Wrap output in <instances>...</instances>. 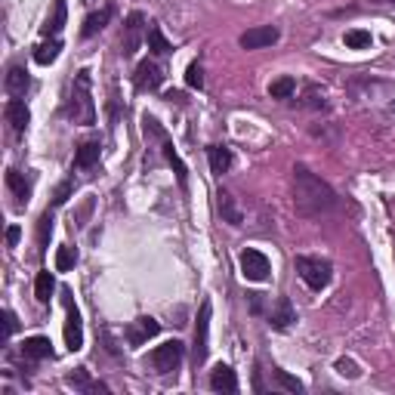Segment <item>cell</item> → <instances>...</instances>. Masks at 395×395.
Returning <instances> with one entry per match:
<instances>
[{
  "mask_svg": "<svg viewBox=\"0 0 395 395\" xmlns=\"http://www.w3.org/2000/svg\"><path fill=\"white\" fill-rule=\"evenodd\" d=\"M142 127H145V136H155V140L161 142V149H164V158H167V161L173 164V173H176V183H179V185H185V179H189V170H185L183 158H179V155H176V149H173V142H170L167 130H164L161 124H158L155 117H149V115H145Z\"/></svg>",
  "mask_w": 395,
  "mask_h": 395,
  "instance_id": "4",
  "label": "cell"
},
{
  "mask_svg": "<svg viewBox=\"0 0 395 395\" xmlns=\"http://www.w3.org/2000/svg\"><path fill=\"white\" fill-rule=\"evenodd\" d=\"M210 389L213 392H238V377L228 364H217L210 373Z\"/></svg>",
  "mask_w": 395,
  "mask_h": 395,
  "instance_id": "15",
  "label": "cell"
},
{
  "mask_svg": "<svg viewBox=\"0 0 395 395\" xmlns=\"http://www.w3.org/2000/svg\"><path fill=\"white\" fill-rule=\"evenodd\" d=\"M65 112L74 124H93L96 121V108H93V99H90V72H78Z\"/></svg>",
  "mask_w": 395,
  "mask_h": 395,
  "instance_id": "2",
  "label": "cell"
},
{
  "mask_svg": "<svg viewBox=\"0 0 395 395\" xmlns=\"http://www.w3.org/2000/svg\"><path fill=\"white\" fill-rule=\"evenodd\" d=\"M19 238H22V228H19V226H10V228H6V244H10V247H16Z\"/></svg>",
  "mask_w": 395,
  "mask_h": 395,
  "instance_id": "37",
  "label": "cell"
},
{
  "mask_svg": "<svg viewBox=\"0 0 395 395\" xmlns=\"http://www.w3.org/2000/svg\"><path fill=\"white\" fill-rule=\"evenodd\" d=\"M339 204V195L324 183L321 176H315L306 164L294 167V210L306 219H318L334 213Z\"/></svg>",
  "mask_w": 395,
  "mask_h": 395,
  "instance_id": "1",
  "label": "cell"
},
{
  "mask_svg": "<svg viewBox=\"0 0 395 395\" xmlns=\"http://www.w3.org/2000/svg\"><path fill=\"white\" fill-rule=\"evenodd\" d=\"M108 19H112V10H99V12H90V16L84 19V28H81V34H84V37H93V34H99L102 28H106L108 25Z\"/></svg>",
  "mask_w": 395,
  "mask_h": 395,
  "instance_id": "24",
  "label": "cell"
},
{
  "mask_svg": "<svg viewBox=\"0 0 395 395\" xmlns=\"http://www.w3.org/2000/svg\"><path fill=\"white\" fill-rule=\"evenodd\" d=\"M99 151H102V145L96 142V140H87V142H81L78 155H74V167H81V170L93 167V164L99 161Z\"/></svg>",
  "mask_w": 395,
  "mask_h": 395,
  "instance_id": "18",
  "label": "cell"
},
{
  "mask_svg": "<svg viewBox=\"0 0 395 395\" xmlns=\"http://www.w3.org/2000/svg\"><path fill=\"white\" fill-rule=\"evenodd\" d=\"M296 275L309 290H324L334 278V266L321 256H296Z\"/></svg>",
  "mask_w": 395,
  "mask_h": 395,
  "instance_id": "3",
  "label": "cell"
},
{
  "mask_svg": "<svg viewBox=\"0 0 395 395\" xmlns=\"http://www.w3.org/2000/svg\"><path fill=\"white\" fill-rule=\"evenodd\" d=\"M65 19H68L65 0H56V6H53V16L47 19V25H44V34H47V37H56V34L65 28Z\"/></svg>",
  "mask_w": 395,
  "mask_h": 395,
  "instance_id": "21",
  "label": "cell"
},
{
  "mask_svg": "<svg viewBox=\"0 0 395 395\" xmlns=\"http://www.w3.org/2000/svg\"><path fill=\"white\" fill-rule=\"evenodd\" d=\"M278 28L275 25H256V28L251 31H244L238 37V44L244 47V50H266V47H272V44H278Z\"/></svg>",
  "mask_w": 395,
  "mask_h": 395,
  "instance_id": "9",
  "label": "cell"
},
{
  "mask_svg": "<svg viewBox=\"0 0 395 395\" xmlns=\"http://www.w3.org/2000/svg\"><path fill=\"white\" fill-rule=\"evenodd\" d=\"M68 386H74L78 392H108V386L93 383V380H90L87 367H78L74 373H68Z\"/></svg>",
  "mask_w": 395,
  "mask_h": 395,
  "instance_id": "20",
  "label": "cell"
},
{
  "mask_svg": "<svg viewBox=\"0 0 395 395\" xmlns=\"http://www.w3.org/2000/svg\"><path fill=\"white\" fill-rule=\"evenodd\" d=\"M50 235H53V213L47 210L44 217H40V226H37V241H40V247L50 244Z\"/></svg>",
  "mask_w": 395,
  "mask_h": 395,
  "instance_id": "31",
  "label": "cell"
},
{
  "mask_svg": "<svg viewBox=\"0 0 395 395\" xmlns=\"http://www.w3.org/2000/svg\"><path fill=\"white\" fill-rule=\"evenodd\" d=\"M158 330H161V324H158L155 318L142 315L127 328V343L130 346H142V343H149L151 337H158Z\"/></svg>",
  "mask_w": 395,
  "mask_h": 395,
  "instance_id": "12",
  "label": "cell"
},
{
  "mask_svg": "<svg viewBox=\"0 0 395 395\" xmlns=\"http://www.w3.org/2000/svg\"><path fill=\"white\" fill-rule=\"evenodd\" d=\"M343 44L349 47V50H367V47H371V31H362V28L346 31Z\"/></svg>",
  "mask_w": 395,
  "mask_h": 395,
  "instance_id": "29",
  "label": "cell"
},
{
  "mask_svg": "<svg viewBox=\"0 0 395 395\" xmlns=\"http://www.w3.org/2000/svg\"><path fill=\"white\" fill-rule=\"evenodd\" d=\"M207 158H210V170L217 173V176H223L232 167V151L226 149V145H210L207 149Z\"/></svg>",
  "mask_w": 395,
  "mask_h": 395,
  "instance_id": "19",
  "label": "cell"
},
{
  "mask_svg": "<svg viewBox=\"0 0 395 395\" xmlns=\"http://www.w3.org/2000/svg\"><path fill=\"white\" fill-rule=\"evenodd\" d=\"M275 380H278L281 389H287V392H303V383H300L296 377H290L287 371H275Z\"/></svg>",
  "mask_w": 395,
  "mask_h": 395,
  "instance_id": "32",
  "label": "cell"
},
{
  "mask_svg": "<svg viewBox=\"0 0 395 395\" xmlns=\"http://www.w3.org/2000/svg\"><path fill=\"white\" fill-rule=\"evenodd\" d=\"M59 50H62V40L53 37L50 44H40V47H37L34 59H37V65H53V62L59 59Z\"/></svg>",
  "mask_w": 395,
  "mask_h": 395,
  "instance_id": "27",
  "label": "cell"
},
{
  "mask_svg": "<svg viewBox=\"0 0 395 395\" xmlns=\"http://www.w3.org/2000/svg\"><path fill=\"white\" fill-rule=\"evenodd\" d=\"M3 87H6V93L10 96H25L28 93V87H31V78H28V72H25L22 65H10V72H6V78H3Z\"/></svg>",
  "mask_w": 395,
  "mask_h": 395,
  "instance_id": "14",
  "label": "cell"
},
{
  "mask_svg": "<svg viewBox=\"0 0 395 395\" xmlns=\"http://www.w3.org/2000/svg\"><path fill=\"white\" fill-rule=\"evenodd\" d=\"M217 207H219V213H223V219L228 226H241V210L235 207V198L228 195V192H219L217 195Z\"/></svg>",
  "mask_w": 395,
  "mask_h": 395,
  "instance_id": "23",
  "label": "cell"
},
{
  "mask_svg": "<svg viewBox=\"0 0 395 395\" xmlns=\"http://www.w3.org/2000/svg\"><path fill=\"white\" fill-rule=\"evenodd\" d=\"M294 321H296V312H294V306H290L287 296H281V300L275 303V309L269 312V324H272L275 330H287Z\"/></svg>",
  "mask_w": 395,
  "mask_h": 395,
  "instance_id": "16",
  "label": "cell"
},
{
  "mask_svg": "<svg viewBox=\"0 0 395 395\" xmlns=\"http://www.w3.org/2000/svg\"><path fill=\"white\" fill-rule=\"evenodd\" d=\"M74 262H78V251H74V247H59L56 251V272H68V269H74Z\"/></svg>",
  "mask_w": 395,
  "mask_h": 395,
  "instance_id": "30",
  "label": "cell"
},
{
  "mask_svg": "<svg viewBox=\"0 0 395 395\" xmlns=\"http://www.w3.org/2000/svg\"><path fill=\"white\" fill-rule=\"evenodd\" d=\"M241 275H244L247 281H266L269 278V260H266V253H260V251H244L241 253Z\"/></svg>",
  "mask_w": 395,
  "mask_h": 395,
  "instance_id": "10",
  "label": "cell"
},
{
  "mask_svg": "<svg viewBox=\"0 0 395 395\" xmlns=\"http://www.w3.org/2000/svg\"><path fill=\"white\" fill-rule=\"evenodd\" d=\"M210 315H213V306H210V300H204L198 312V324H195V349H192L195 367L207 362V349H210Z\"/></svg>",
  "mask_w": 395,
  "mask_h": 395,
  "instance_id": "5",
  "label": "cell"
},
{
  "mask_svg": "<svg viewBox=\"0 0 395 395\" xmlns=\"http://www.w3.org/2000/svg\"><path fill=\"white\" fill-rule=\"evenodd\" d=\"M72 192H74V185L72 183H62L59 189H56V195H53V207H62L68 198H72Z\"/></svg>",
  "mask_w": 395,
  "mask_h": 395,
  "instance_id": "35",
  "label": "cell"
},
{
  "mask_svg": "<svg viewBox=\"0 0 395 395\" xmlns=\"http://www.w3.org/2000/svg\"><path fill=\"white\" fill-rule=\"evenodd\" d=\"M185 84H189L192 90H201V87H204V72H201L198 62H192V65H189V72H185Z\"/></svg>",
  "mask_w": 395,
  "mask_h": 395,
  "instance_id": "33",
  "label": "cell"
},
{
  "mask_svg": "<svg viewBox=\"0 0 395 395\" xmlns=\"http://www.w3.org/2000/svg\"><path fill=\"white\" fill-rule=\"evenodd\" d=\"M3 115H6V124H10L16 133H25V127H28V121H31V112H28V106H25L22 99H16V96H12V99L6 102Z\"/></svg>",
  "mask_w": 395,
  "mask_h": 395,
  "instance_id": "13",
  "label": "cell"
},
{
  "mask_svg": "<svg viewBox=\"0 0 395 395\" xmlns=\"http://www.w3.org/2000/svg\"><path fill=\"white\" fill-rule=\"evenodd\" d=\"M53 290H56V278H53L50 269H44V272H37V278H34V296H37L40 303H50Z\"/></svg>",
  "mask_w": 395,
  "mask_h": 395,
  "instance_id": "22",
  "label": "cell"
},
{
  "mask_svg": "<svg viewBox=\"0 0 395 395\" xmlns=\"http://www.w3.org/2000/svg\"><path fill=\"white\" fill-rule=\"evenodd\" d=\"M183 355H185V346L179 339H167L164 346H158L151 352V364H155L158 373H173L179 364H183Z\"/></svg>",
  "mask_w": 395,
  "mask_h": 395,
  "instance_id": "7",
  "label": "cell"
},
{
  "mask_svg": "<svg viewBox=\"0 0 395 395\" xmlns=\"http://www.w3.org/2000/svg\"><path fill=\"white\" fill-rule=\"evenodd\" d=\"M337 371L343 373V377H352V380L358 377V367H355V362H349V358H339V362H337Z\"/></svg>",
  "mask_w": 395,
  "mask_h": 395,
  "instance_id": "36",
  "label": "cell"
},
{
  "mask_svg": "<svg viewBox=\"0 0 395 395\" xmlns=\"http://www.w3.org/2000/svg\"><path fill=\"white\" fill-rule=\"evenodd\" d=\"M62 303H65V346L72 352H78L84 346V324H81V312L72 300V290H62Z\"/></svg>",
  "mask_w": 395,
  "mask_h": 395,
  "instance_id": "6",
  "label": "cell"
},
{
  "mask_svg": "<svg viewBox=\"0 0 395 395\" xmlns=\"http://www.w3.org/2000/svg\"><path fill=\"white\" fill-rule=\"evenodd\" d=\"M149 50L155 53V56H170L173 53V44L164 37V31L158 28V25H151L149 28Z\"/></svg>",
  "mask_w": 395,
  "mask_h": 395,
  "instance_id": "26",
  "label": "cell"
},
{
  "mask_svg": "<svg viewBox=\"0 0 395 395\" xmlns=\"http://www.w3.org/2000/svg\"><path fill=\"white\" fill-rule=\"evenodd\" d=\"M16 328H19L16 315H12L10 309H3V343H6V339H10L12 334H16Z\"/></svg>",
  "mask_w": 395,
  "mask_h": 395,
  "instance_id": "34",
  "label": "cell"
},
{
  "mask_svg": "<svg viewBox=\"0 0 395 395\" xmlns=\"http://www.w3.org/2000/svg\"><path fill=\"white\" fill-rule=\"evenodd\" d=\"M296 93V81L294 78H278L269 84V96L272 99H290V96Z\"/></svg>",
  "mask_w": 395,
  "mask_h": 395,
  "instance_id": "28",
  "label": "cell"
},
{
  "mask_svg": "<svg viewBox=\"0 0 395 395\" xmlns=\"http://www.w3.org/2000/svg\"><path fill=\"white\" fill-rule=\"evenodd\" d=\"M22 355L25 358H34V362H40V358H50L53 355L50 337H28L22 343Z\"/></svg>",
  "mask_w": 395,
  "mask_h": 395,
  "instance_id": "17",
  "label": "cell"
},
{
  "mask_svg": "<svg viewBox=\"0 0 395 395\" xmlns=\"http://www.w3.org/2000/svg\"><path fill=\"white\" fill-rule=\"evenodd\" d=\"M133 84H136L140 93H155V90H161V84H164L161 65H158V62H151V59H142L140 65H136Z\"/></svg>",
  "mask_w": 395,
  "mask_h": 395,
  "instance_id": "8",
  "label": "cell"
},
{
  "mask_svg": "<svg viewBox=\"0 0 395 395\" xmlns=\"http://www.w3.org/2000/svg\"><path fill=\"white\" fill-rule=\"evenodd\" d=\"M142 25H145V16L142 12H130L127 16V25H124V37H121V47H124V56H133L142 44Z\"/></svg>",
  "mask_w": 395,
  "mask_h": 395,
  "instance_id": "11",
  "label": "cell"
},
{
  "mask_svg": "<svg viewBox=\"0 0 395 395\" xmlns=\"http://www.w3.org/2000/svg\"><path fill=\"white\" fill-rule=\"evenodd\" d=\"M6 185H10V192H12V195H16L19 207H25V204H28V185H25L22 173H19V170H6Z\"/></svg>",
  "mask_w": 395,
  "mask_h": 395,
  "instance_id": "25",
  "label": "cell"
}]
</instances>
